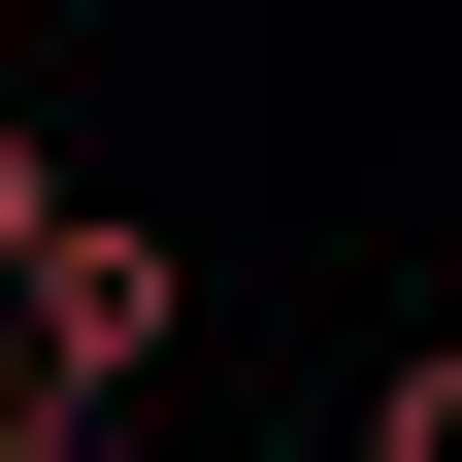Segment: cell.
Masks as SVG:
<instances>
[{"label":"cell","instance_id":"7a4b0ae2","mask_svg":"<svg viewBox=\"0 0 462 462\" xmlns=\"http://www.w3.org/2000/svg\"><path fill=\"white\" fill-rule=\"evenodd\" d=\"M364 462H462V330H396V364H364Z\"/></svg>","mask_w":462,"mask_h":462},{"label":"cell","instance_id":"3957f363","mask_svg":"<svg viewBox=\"0 0 462 462\" xmlns=\"http://www.w3.org/2000/svg\"><path fill=\"white\" fill-rule=\"evenodd\" d=\"M33 231H67V165H33V133H0V264H33Z\"/></svg>","mask_w":462,"mask_h":462},{"label":"cell","instance_id":"6da1fadb","mask_svg":"<svg viewBox=\"0 0 462 462\" xmlns=\"http://www.w3.org/2000/svg\"><path fill=\"white\" fill-rule=\"evenodd\" d=\"M133 364H165V231H99V199H67L33 264H0V430H99Z\"/></svg>","mask_w":462,"mask_h":462}]
</instances>
